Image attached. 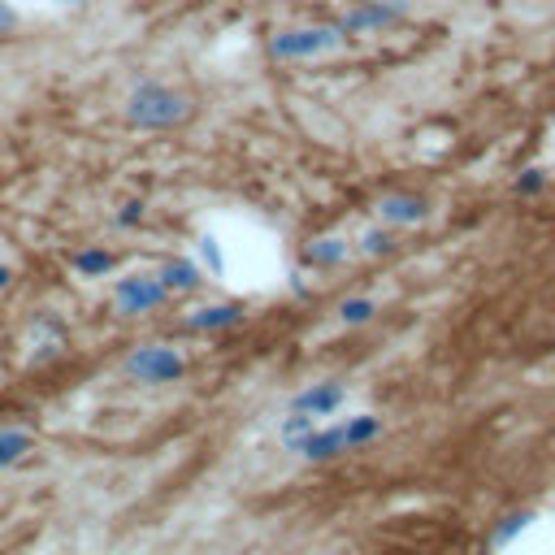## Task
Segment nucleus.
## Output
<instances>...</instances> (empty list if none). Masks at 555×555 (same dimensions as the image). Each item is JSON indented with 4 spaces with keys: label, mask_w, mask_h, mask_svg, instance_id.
Returning <instances> with one entry per match:
<instances>
[{
    "label": "nucleus",
    "mask_w": 555,
    "mask_h": 555,
    "mask_svg": "<svg viewBox=\"0 0 555 555\" xmlns=\"http://www.w3.org/2000/svg\"><path fill=\"white\" fill-rule=\"evenodd\" d=\"M347 256V243L343 238H317L308 247V264H338Z\"/></svg>",
    "instance_id": "f8f14e48"
},
{
    "label": "nucleus",
    "mask_w": 555,
    "mask_h": 555,
    "mask_svg": "<svg viewBox=\"0 0 555 555\" xmlns=\"http://www.w3.org/2000/svg\"><path fill=\"white\" fill-rule=\"evenodd\" d=\"M347 399V390L338 382H325V386H308L304 395L291 399V412H304V416H330L338 403Z\"/></svg>",
    "instance_id": "39448f33"
},
{
    "label": "nucleus",
    "mask_w": 555,
    "mask_h": 555,
    "mask_svg": "<svg viewBox=\"0 0 555 555\" xmlns=\"http://www.w3.org/2000/svg\"><path fill=\"white\" fill-rule=\"evenodd\" d=\"M529 520H533L529 512H520V516H507V520L499 525V533H494V542H499V546H507V542H512L516 533H525V529H529Z\"/></svg>",
    "instance_id": "dca6fc26"
},
{
    "label": "nucleus",
    "mask_w": 555,
    "mask_h": 555,
    "mask_svg": "<svg viewBox=\"0 0 555 555\" xmlns=\"http://www.w3.org/2000/svg\"><path fill=\"white\" fill-rule=\"evenodd\" d=\"M364 251H369V256H377V251H390V234H382V230H369V234H364Z\"/></svg>",
    "instance_id": "f3484780"
},
{
    "label": "nucleus",
    "mask_w": 555,
    "mask_h": 555,
    "mask_svg": "<svg viewBox=\"0 0 555 555\" xmlns=\"http://www.w3.org/2000/svg\"><path fill=\"white\" fill-rule=\"evenodd\" d=\"M304 460H330V455H338V451H347V438H343V425H334V429H312L299 447H295Z\"/></svg>",
    "instance_id": "423d86ee"
},
{
    "label": "nucleus",
    "mask_w": 555,
    "mask_h": 555,
    "mask_svg": "<svg viewBox=\"0 0 555 555\" xmlns=\"http://www.w3.org/2000/svg\"><path fill=\"white\" fill-rule=\"evenodd\" d=\"M165 295H169V291L160 286V278L134 273V278H121V282H117V295H113V304H117V312L134 317V312H152V308H156Z\"/></svg>",
    "instance_id": "7ed1b4c3"
},
{
    "label": "nucleus",
    "mask_w": 555,
    "mask_h": 555,
    "mask_svg": "<svg viewBox=\"0 0 555 555\" xmlns=\"http://www.w3.org/2000/svg\"><path fill=\"white\" fill-rule=\"evenodd\" d=\"M377 208H382L386 221H421V217H425V204H421V199H408V195H390V199H382Z\"/></svg>",
    "instance_id": "9d476101"
},
{
    "label": "nucleus",
    "mask_w": 555,
    "mask_h": 555,
    "mask_svg": "<svg viewBox=\"0 0 555 555\" xmlns=\"http://www.w3.org/2000/svg\"><path fill=\"white\" fill-rule=\"evenodd\" d=\"M9 22H13V17H9V13H4V9H0V30H4V26H9Z\"/></svg>",
    "instance_id": "412c9836"
},
{
    "label": "nucleus",
    "mask_w": 555,
    "mask_h": 555,
    "mask_svg": "<svg viewBox=\"0 0 555 555\" xmlns=\"http://www.w3.org/2000/svg\"><path fill=\"white\" fill-rule=\"evenodd\" d=\"M9 282H13V269H9V264H0V291H4Z\"/></svg>",
    "instance_id": "aec40b11"
},
{
    "label": "nucleus",
    "mask_w": 555,
    "mask_h": 555,
    "mask_svg": "<svg viewBox=\"0 0 555 555\" xmlns=\"http://www.w3.org/2000/svg\"><path fill=\"white\" fill-rule=\"evenodd\" d=\"M199 251H204L208 269H212V273H221V251H217V238H199Z\"/></svg>",
    "instance_id": "a211bd4d"
},
{
    "label": "nucleus",
    "mask_w": 555,
    "mask_h": 555,
    "mask_svg": "<svg viewBox=\"0 0 555 555\" xmlns=\"http://www.w3.org/2000/svg\"><path fill=\"white\" fill-rule=\"evenodd\" d=\"M334 43H338L334 30H286L273 39V52L278 56H312V52H325Z\"/></svg>",
    "instance_id": "20e7f679"
},
{
    "label": "nucleus",
    "mask_w": 555,
    "mask_h": 555,
    "mask_svg": "<svg viewBox=\"0 0 555 555\" xmlns=\"http://www.w3.org/2000/svg\"><path fill=\"white\" fill-rule=\"evenodd\" d=\"M186 117H191V100L165 82H143L126 100V121L143 130H169V126H182Z\"/></svg>",
    "instance_id": "f257e3e1"
},
{
    "label": "nucleus",
    "mask_w": 555,
    "mask_h": 555,
    "mask_svg": "<svg viewBox=\"0 0 555 555\" xmlns=\"http://www.w3.org/2000/svg\"><path fill=\"white\" fill-rule=\"evenodd\" d=\"M542 186V169H529L525 178H520V191H538Z\"/></svg>",
    "instance_id": "6ab92c4d"
},
{
    "label": "nucleus",
    "mask_w": 555,
    "mask_h": 555,
    "mask_svg": "<svg viewBox=\"0 0 555 555\" xmlns=\"http://www.w3.org/2000/svg\"><path fill=\"white\" fill-rule=\"evenodd\" d=\"M312 429H317V425H312V416H304V412H291V416L282 421V442L295 451V447H299V442H304Z\"/></svg>",
    "instance_id": "ddd939ff"
},
{
    "label": "nucleus",
    "mask_w": 555,
    "mask_h": 555,
    "mask_svg": "<svg viewBox=\"0 0 555 555\" xmlns=\"http://www.w3.org/2000/svg\"><path fill=\"white\" fill-rule=\"evenodd\" d=\"M30 447H35V438H30L26 429H13V425H4V429H0V468L17 464V460H22Z\"/></svg>",
    "instance_id": "1a4fd4ad"
},
{
    "label": "nucleus",
    "mask_w": 555,
    "mask_h": 555,
    "mask_svg": "<svg viewBox=\"0 0 555 555\" xmlns=\"http://www.w3.org/2000/svg\"><path fill=\"white\" fill-rule=\"evenodd\" d=\"M382 434V421L377 416H356V421H347L343 425V438H347V447H364L369 438H377Z\"/></svg>",
    "instance_id": "9b49d317"
},
{
    "label": "nucleus",
    "mask_w": 555,
    "mask_h": 555,
    "mask_svg": "<svg viewBox=\"0 0 555 555\" xmlns=\"http://www.w3.org/2000/svg\"><path fill=\"white\" fill-rule=\"evenodd\" d=\"M74 269L87 273V278H100V273L113 269V256H108V251H78V256H74Z\"/></svg>",
    "instance_id": "4468645a"
},
{
    "label": "nucleus",
    "mask_w": 555,
    "mask_h": 555,
    "mask_svg": "<svg viewBox=\"0 0 555 555\" xmlns=\"http://www.w3.org/2000/svg\"><path fill=\"white\" fill-rule=\"evenodd\" d=\"M243 312L234 304H212V308H199L191 312V330H225V325H238Z\"/></svg>",
    "instance_id": "0eeeda50"
},
{
    "label": "nucleus",
    "mask_w": 555,
    "mask_h": 555,
    "mask_svg": "<svg viewBox=\"0 0 555 555\" xmlns=\"http://www.w3.org/2000/svg\"><path fill=\"white\" fill-rule=\"evenodd\" d=\"M121 369H126V377H134V382H173V377H182L186 360H182L173 347L147 343V347H134V351L121 360Z\"/></svg>",
    "instance_id": "f03ea898"
},
{
    "label": "nucleus",
    "mask_w": 555,
    "mask_h": 555,
    "mask_svg": "<svg viewBox=\"0 0 555 555\" xmlns=\"http://www.w3.org/2000/svg\"><path fill=\"white\" fill-rule=\"evenodd\" d=\"M338 317H343L347 325H364V321L373 317V299H347V304L338 308Z\"/></svg>",
    "instance_id": "2eb2a0df"
},
{
    "label": "nucleus",
    "mask_w": 555,
    "mask_h": 555,
    "mask_svg": "<svg viewBox=\"0 0 555 555\" xmlns=\"http://www.w3.org/2000/svg\"><path fill=\"white\" fill-rule=\"evenodd\" d=\"M156 278H160L165 291H191V286H199V269L191 260H169Z\"/></svg>",
    "instance_id": "6e6552de"
}]
</instances>
